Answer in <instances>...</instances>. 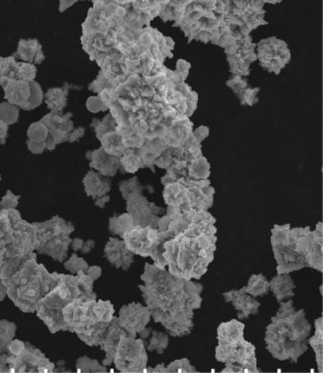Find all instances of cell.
I'll return each mask as SVG.
<instances>
[{
    "label": "cell",
    "mask_w": 323,
    "mask_h": 373,
    "mask_svg": "<svg viewBox=\"0 0 323 373\" xmlns=\"http://www.w3.org/2000/svg\"><path fill=\"white\" fill-rule=\"evenodd\" d=\"M139 285L155 323L162 324L173 338H183L195 328V310L202 306L203 285L180 279L146 263Z\"/></svg>",
    "instance_id": "6da1fadb"
},
{
    "label": "cell",
    "mask_w": 323,
    "mask_h": 373,
    "mask_svg": "<svg viewBox=\"0 0 323 373\" xmlns=\"http://www.w3.org/2000/svg\"><path fill=\"white\" fill-rule=\"evenodd\" d=\"M292 299L280 302V308L265 328V342L273 358L298 363L308 351L311 325L304 310H296Z\"/></svg>",
    "instance_id": "7a4b0ae2"
},
{
    "label": "cell",
    "mask_w": 323,
    "mask_h": 373,
    "mask_svg": "<svg viewBox=\"0 0 323 373\" xmlns=\"http://www.w3.org/2000/svg\"><path fill=\"white\" fill-rule=\"evenodd\" d=\"M167 270L188 281H200L209 270L217 250V235H180L164 244Z\"/></svg>",
    "instance_id": "3957f363"
},
{
    "label": "cell",
    "mask_w": 323,
    "mask_h": 373,
    "mask_svg": "<svg viewBox=\"0 0 323 373\" xmlns=\"http://www.w3.org/2000/svg\"><path fill=\"white\" fill-rule=\"evenodd\" d=\"M38 267L35 261H28L25 267L23 266L22 269L20 267L19 272L9 279L8 295L20 309L26 312L33 310V306L40 301L44 294L51 291L53 285V277L49 276L48 273L44 277L40 274Z\"/></svg>",
    "instance_id": "277c9868"
},
{
    "label": "cell",
    "mask_w": 323,
    "mask_h": 373,
    "mask_svg": "<svg viewBox=\"0 0 323 373\" xmlns=\"http://www.w3.org/2000/svg\"><path fill=\"white\" fill-rule=\"evenodd\" d=\"M291 225H274L271 229L270 243L274 258L277 263V274H292L293 272L307 268V261L298 255L292 248L288 240V231Z\"/></svg>",
    "instance_id": "5b68a950"
},
{
    "label": "cell",
    "mask_w": 323,
    "mask_h": 373,
    "mask_svg": "<svg viewBox=\"0 0 323 373\" xmlns=\"http://www.w3.org/2000/svg\"><path fill=\"white\" fill-rule=\"evenodd\" d=\"M113 363L121 372H143L148 366L144 339L123 336L119 342Z\"/></svg>",
    "instance_id": "8992f818"
},
{
    "label": "cell",
    "mask_w": 323,
    "mask_h": 373,
    "mask_svg": "<svg viewBox=\"0 0 323 373\" xmlns=\"http://www.w3.org/2000/svg\"><path fill=\"white\" fill-rule=\"evenodd\" d=\"M119 323L131 338H136L137 335L142 339H146L151 335L152 329L148 328L152 320L151 313L146 306L141 303L132 302L123 305L119 315Z\"/></svg>",
    "instance_id": "52a82bcc"
},
{
    "label": "cell",
    "mask_w": 323,
    "mask_h": 373,
    "mask_svg": "<svg viewBox=\"0 0 323 373\" xmlns=\"http://www.w3.org/2000/svg\"><path fill=\"white\" fill-rule=\"evenodd\" d=\"M216 359L223 364L240 365L247 369V373L261 372L257 367L256 347L245 339L232 345L218 344L216 348Z\"/></svg>",
    "instance_id": "ba28073f"
},
{
    "label": "cell",
    "mask_w": 323,
    "mask_h": 373,
    "mask_svg": "<svg viewBox=\"0 0 323 373\" xmlns=\"http://www.w3.org/2000/svg\"><path fill=\"white\" fill-rule=\"evenodd\" d=\"M258 53L261 66L273 74H280L281 69L290 62L291 53L288 44L276 38H267L258 43Z\"/></svg>",
    "instance_id": "9c48e42d"
},
{
    "label": "cell",
    "mask_w": 323,
    "mask_h": 373,
    "mask_svg": "<svg viewBox=\"0 0 323 373\" xmlns=\"http://www.w3.org/2000/svg\"><path fill=\"white\" fill-rule=\"evenodd\" d=\"M126 210L136 226L157 228L160 217L165 213L164 207L151 203L142 193L136 194L126 201Z\"/></svg>",
    "instance_id": "30bf717a"
},
{
    "label": "cell",
    "mask_w": 323,
    "mask_h": 373,
    "mask_svg": "<svg viewBox=\"0 0 323 373\" xmlns=\"http://www.w3.org/2000/svg\"><path fill=\"white\" fill-rule=\"evenodd\" d=\"M225 53L227 54L231 72L237 75H249L250 64L257 59L255 44L252 43L250 35L226 47Z\"/></svg>",
    "instance_id": "8fae6325"
},
{
    "label": "cell",
    "mask_w": 323,
    "mask_h": 373,
    "mask_svg": "<svg viewBox=\"0 0 323 373\" xmlns=\"http://www.w3.org/2000/svg\"><path fill=\"white\" fill-rule=\"evenodd\" d=\"M121 238L134 255L149 258L159 242V230L154 227L135 226Z\"/></svg>",
    "instance_id": "7c38bea8"
},
{
    "label": "cell",
    "mask_w": 323,
    "mask_h": 373,
    "mask_svg": "<svg viewBox=\"0 0 323 373\" xmlns=\"http://www.w3.org/2000/svg\"><path fill=\"white\" fill-rule=\"evenodd\" d=\"M180 183L187 188L189 206L195 210H209L213 206L216 190L211 185L209 179L206 180H192L182 178Z\"/></svg>",
    "instance_id": "4fadbf2b"
},
{
    "label": "cell",
    "mask_w": 323,
    "mask_h": 373,
    "mask_svg": "<svg viewBox=\"0 0 323 373\" xmlns=\"http://www.w3.org/2000/svg\"><path fill=\"white\" fill-rule=\"evenodd\" d=\"M225 301L232 303L234 309L237 310V317L239 320L250 317V315H257L259 312L261 303L245 292V286L240 290H231L224 292Z\"/></svg>",
    "instance_id": "5bb4252c"
},
{
    "label": "cell",
    "mask_w": 323,
    "mask_h": 373,
    "mask_svg": "<svg viewBox=\"0 0 323 373\" xmlns=\"http://www.w3.org/2000/svg\"><path fill=\"white\" fill-rule=\"evenodd\" d=\"M105 255L107 260L117 269L128 271L135 263V255L126 247L123 238H110L105 248Z\"/></svg>",
    "instance_id": "9a60e30c"
},
{
    "label": "cell",
    "mask_w": 323,
    "mask_h": 373,
    "mask_svg": "<svg viewBox=\"0 0 323 373\" xmlns=\"http://www.w3.org/2000/svg\"><path fill=\"white\" fill-rule=\"evenodd\" d=\"M18 229L12 232L11 242H9L10 247H8L7 256L10 258H18L33 250V237H35L33 230L28 228V225L24 226V224L17 222Z\"/></svg>",
    "instance_id": "2e32d148"
},
{
    "label": "cell",
    "mask_w": 323,
    "mask_h": 373,
    "mask_svg": "<svg viewBox=\"0 0 323 373\" xmlns=\"http://www.w3.org/2000/svg\"><path fill=\"white\" fill-rule=\"evenodd\" d=\"M125 335H128V333L121 328L118 317H114L101 344L103 351H105V359L103 360L105 366H110L112 364L119 342Z\"/></svg>",
    "instance_id": "e0dca14e"
},
{
    "label": "cell",
    "mask_w": 323,
    "mask_h": 373,
    "mask_svg": "<svg viewBox=\"0 0 323 373\" xmlns=\"http://www.w3.org/2000/svg\"><path fill=\"white\" fill-rule=\"evenodd\" d=\"M245 325L239 320L221 323L217 328V341L219 345H232L245 339Z\"/></svg>",
    "instance_id": "ac0fdd59"
},
{
    "label": "cell",
    "mask_w": 323,
    "mask_h": 373,
    "mask_svg": "<svg viewBox=\"0 0 323 373\" xmlns=\"http://www.w3.org/2000/svg\"><path fill=\"white\" fill-rule=\"evenodd\" d=\"M164 203L167 206L177 208L192 209L189 206L187 188L180 181H172L164 185L162 191Z\"/></svg>",
    "instance_id": "d6986e66"
},
{
    "label": "cell",
    "mask_w": 323,
    "mask_h": 373,
    "mask_svg": "<svg viewBox=\"0 0 323 373\" xmlns=\"http://www.w3.org/2000/svg\"><path fill=\"white\" fill-rule=\"evenodd\" d=\"M297 288L295 282L292 279L291 274H277L270 281V291L279 303L292 299L295 297L294 290Z\"/></svg>",
    "instance_id": "ffe728a7"
},
{
    "label": "cell",
    "mask_w": 323,
    "mask_h": 373,
    "mask_svg": "<svg viewBox=\"0 0 323 373\" xmlns=\"http://www.w3.org/2000/svg\"><path fill=\"white\" fill-rule=\"evenodd\" d=\"M312 242L310 245L307 263L309 268L322 273L323 272V226L322 222L317 224L316 229L312 230Z\"/></svg>",
    "instance_id": "44dd1931"
},
{
    "label": "cell",
    "mask_w": 323,
    "mask_h": 373,
    "mask_svg": "<svg viewBox=\"0 0 323 373\" xmlns=\"http://www.w3.org/2000/svg\"><path fill=\"white\" fill-rule=\"evenodd\" d=\"M91 167L96 168L103 176L112 177L121 167L120 157L108 154L103 149L93 153Z\"/></svg>",
    "instance_id": "7402d4cb"
},
{
    "label": "cell",
    "mask_w": 323,
    "mask_h": 373,
    "mask_svg": "<svg viewBox=\"0 0 323 373\" xmlns=\"http://www.w3.org/2000/svg\"><path fill=\"white\" fill-rule=\"evenodd\" d=\"M84 185L87 195L93 198H101L105 196V194L110 192L111 188L110 181L95 172L89 173L84 180Z\"/></svg>",
    "instance_id": "603a6c76"
},
{
    "label": "cell",
    "mask_w": 323,
    "mask_h": 373,
    "mask_svg": "<svg viewBox=\"0 0 323 373\" xmlns=\"http://www.w3.org/2000/svg\"><path fill=\"white\" fill-rule=\"evenodd\" d=\"M6 93L10 102L15 105L21 106L26 110L30 97V82H28L27 80L17 81L15 84L10 85L6 90Z\"/></svg>",
    "instance_id": "cb8c5ba5"
},
{
    "label": "cell",
    "mask_w": 323,
    "mask_h": 373,
    "mask_svg": "<svg viewBox=\"0 0 323 373\" xmlns=\"http://www.w3.org/2000/svg\"><path fill=\"white\" fill-rule=\"evenodd\" d=\"M315 331L314 335L308 338L307 343L311 347L315 354H316V361L319 372H322L323 366V318L320 317L315 320Z\"/></svg>",
    "instance_id": "d4e9b609"
},
{
    "label": "cell",
    "mask_w": 323,
    "mask_h": 373,
    "mask_svg": "<svg viewBox=\"0 0 323 373\" xmlns=\"http://www.w3.org/2000/svg\"><path fill=\"white\" fill-rule=\"evenodd\" d=\"M188 178L192 180H206L211 176V165L205 157L188 163Z\"/></svg>",
    "instance_id": "484cf974"
},
{
    "label": "cell",
    "mask_w": 323,
    "mask_h": 373,
    "mask_svg": "<svg viewBox=\"0 0 323 373\" xmlns=\"http://www.w3.org/2000/svg\"><path fill=\"white\" fill-rule=\"evenodd\" d=\"M245 292L253 297H262L270 292V281L263 274H252L245 286Z\"/></svg>",
    "instance_id": "4316f807"
},
{
    "label": "cell",
    "mask_w": 323,
    "mask_h": 373,
    "mask_svg": "<svg viewBox=\"0 0 323 373\" xmlns=\"http://www.w3.org/2000/svg\"><path fill=\"white\" fill-rule=\"evenodd\" d=\"M121 167H123L125 172L136 173L141 168H146L138 149H128L120 157Z\"/></svg>",
    "instance_id": "83f0119b"
},
{
    "label": "cell",
    "mask_w": 323,
    "mask_h": 373,
    "mask_svg": "<svg viewBox=\"0 0 323 373\" xmlns=\"http://www.w3.org/2000/svg\"><path fill=\"white\" fill-rule=\"evenodd\" d=\"M136 225L129 213L114 216L110 219V231L114 235L123 238V235L133 229Z\"/></svg>",
    "instance_id": "f1b7e54d"
},
{
    "label": "cell",
    "mask_w": 323,
    "mask_h": 373,
    "mask_svg": "<svg viewBox=\"0 0 323 373\" xmlns=\"http://www.w3.org/2000/svg\"><path fill=\"white\" fill-rule=\"evenodd\" d=\"M169 345V336L160 331H152L147 351H156L157 354H164Z\"/></svg>",
    "instance_id": "f546056e"
},
{
    "label": "cell",
    "mask_w": 323,
    "mask_h": 373,
    "mask_svg": "<svg viewBox=\"0 0 323 373\" xmlns=\"http://www.w3.org/2000/svg\"><path fill=\"white\" fill-rule=\"evenodd\" d=\"M120 191L123 198L128 201L130 197L136 195V194L142 193L143 188L139 183V179L133 177L128 181H121L120 183Z\"/></svg>",
    "instance_id": "4dcf8cb0"
},
{
    "label": "cell",
    "mask_w": 323,
    "mask_h": 373,
    "mask_svg": "<svg viewBox=\"0 0 323 373\" xmlns=\"http://www.w3.org/2000/svg\"><path fill=\"white\" fill-rule=\"evenodd\" d=\"M20 267H21L20 258H12L3 263L0 261V279L8 281L14 276L15 272L19 270Z\"/></svg>",
    "instance_id": "1f68e13d"
},
{
    "label": "cell",
    "mask_w": 323,
    "mask_h": 373,
    "mask_svg": "<svg viewBox=\"0 0 323 373\" xmlns=\"http://www.w3.org/2000/svg\"><path fill=\"white\" fill-rule=\"evenodd\" d=\"M19 111L12 103H0V121L6 124H12L17 121Z\"/></svg>",
    "instance_id": "d6a6232c"
},
{
    "label": "cell",
    "mask_w": 323,
    "mask_h": 373,
    "mask_svg": "<svg viewBox=\"0 0 323 373\" xmlns=\"http://www.w3.org/2000/svg\"><path fill=\"white\" fill-rule=\"evenodd\" d=\"M198 370L191 364L188 358L175 360L166 366V372L190 373L196 372Z\"/></svg>",
    "instance_id": "836d02e7"
},
{
    "label": "cell",
    "mask_w": 323,
    "mask_h": 373,
    "mask_svg": "<svg viewBox=\"0 0 323 373\" xmlns=\"http://www.w3.org/2000/svg\"><path fill=\"white\" fill-rule=\"evenodd\" d=\"M28 135L33 141L44 142L48 138V129L43 123H35L30 126Z\"/></svg>",
    "instance_id": "e575fe53"
},
{
    "label": "cell",
    "mask_w": 323,
    "mask_h": 373,
    "mask_svg": "<svg viewBox=\"0 0 323 373\" xmlns=\"http://www.w3.org/2000/svg\"><path fill=\"white\" fill-rule=\"evenodd\" d=\"M67 270H69L72 274L85 272L89 269L87 263L82 260V258H78L75 254L71 256V260L64 263Z\"/></svg>",
    "instance_id": "d590c367"
},
{
    "label": "cell",
    "mask_w": 323,
    "mask_h": 373,
    "mask_svg": "<svg viewBox=\"0 0 323 373\" xmlns=\"http://www.w3.org/2000/svg\"><path fill=\"white\" fill-rule=\"evenodd\" d=\"M41 100H42V92H41L40 85L35 82H30V97L26 110L37 107L40 105Z\"/></svg>",
    "instance_id": "8d00e7d4"
},
{
    "label": "cell",
    "mask_w": 323,
    "mask_h": 373,
    "mask_svg": "<svg viewBox=\"0 0 323 373\" xmlns=\"http://www.w3.org/2000/svg\"><path fill=\"white\" fill-rule=\"evenodd\" d=\"M15 324L8 322V321H0V341L6 343L11 341L15 336Z\"/></svg>",
    "instance_id": "74e56055"
},
{
    "label": "cell",
    "mask_w": 323,
    "mask_h": 373,
    "mask_svg": "<svg viewBox=\"0 0 323 373\" xmlns=\"http://www.w3.org/2000/svg\"><path fill=\"white\" fill-rule=\"evenodd\" d=\"M105 103H103V101L99 99V98L93 97L90 98V99L87 101V108H89L90 111H93V113L107 110V108L105 107Z\"/></svg>",
    "instance_id": "f35d334b"
},
{
    "label": "cell",
    "mask_w": 323,
    "mask_h": 373,
    "mask_svg": "<svg viewBox=\"0 0 323 373\" xmlns=\"http://www.w3.org/2000/svg\"><path fill=\"white\" fill-rule=\"evenodd\" d=\"M8 348H9L10 351H11L15 356L17 357L22 356L23 352H24L25 346L23 342L17 340L10 343Z\"/></svg>",
    "instance_id": "ab89813d"
},
{
    "label": "cell",
    "mask_w": 323,
    "mask_h": 373,
    "mask_svg": "<svg viewBox=\"0 0 323 373\" xmlns=\"http://www.w3.org/2000/svg\"><path fill=\"white\" fill-rule=\"evenodd\" d=\"M2 207L7 209H15L17 206V199L11 192H8L1 203Z\"/></svg>",
    "instance_id": "60d3db41"
},
{
    "label": "cell",
    "mask_w": 323,
    "mask_h": 373,
    "mask_svg": "<svg viewBox=\"0 0 323 373\" xmlns=\"http://www.w3.org/2000/svg\"><path fill=\"white\" fill-rule=\"evenodd\" d=\"M222 372L247 373V370L245 367L240 366V365L225 364V367L222 370Z\"/></svg>",
    "instance_id": "b9f144b4"
},
{
    "label": "cell",
    "mask_w": 323,
    "mask_h": 373,
    "mask_svg": "<svg viewBox=\"0 0 323 373\" xmlns=\"http://www.w3.org/2000/svg\"><path fill=\"white\" fill-rule=\"evenodd\" d=\"M209 133H210V131H209V129L207 128V126H200V128L195 129V131L193 132V136L195 137L198 141L202 142L204 139L208 137Z\"/></svg>",
    "instance_id": "7bdbcfd3"
},
{
    "label": "cell",
    "mask_w": 323,
    "mask_h": 373,
    "mask_svg": "<svg viewBox=\"0 0 323 373\" xmlns=\"http://www.w3.org/2000/svg\"><path fill=\"white\" fill-rule=\"evenodd\" d=\"M20 72H21L23 77L26 80L33 79L35 76V69L33 68V66H30V65H23L21 69H20Z\"/></svg>",
    "instance_id": "ee69618b"
},
{
    "label": "cell",
    "mask_w": 323,
    "mask_h": 373,
    "mask_svg": "<svg viewBox=\"0 0 323 373\" xmlns=\"http://www.w3.org/2000/svg\"><path fill=\"white\" fill-rule=\"evenodd\" d=\"M46 147L44 142L33 141V140L28 144V149H30V151L35 153V154L42 153Z\"/></svg>",
    "instance_id": "f6af8a7d"
},
{
    "label": "cell",
    "mask_w": 323,
    "mask_h": 373,
    "mask_svg": "<svg viewBox=\"0 0 323 373\" xmlns=\"http://www.w3.org/2000/svg\"><path fill=\"white\" fill-rule=\"evenodd\" d=\"M87 276L91 277L93 281H96L102 274V269L99 266H93L87 269Z\"/></svg>",
    "instance_id": "bcb514c9"
},
{
    "label": "cell",
    "mask_w": 323,
    "mask_h": 373,
    "mask_svg": "<svg viewBox=\"0 0 323 373\" xmlns=\"http://www.w3.org/2000/svg\"><path fill=\"white\" fill-rule=\"evenodd\" d=\"M76 1H78V0H60L61 12L64 11L67 8L71 7V5L74 4Z\"/></svg>",
    "instance_id": "7dc6e473"
},
{
    "label": "cell",
    "mask_w": 323,
    "mask_h": 373,
    "mask_svg": "<svg viewBox=\"0 0 323 373\" xmlns=\"http://www.w3.org/2000/svg\"><path fill=\"white\" fill-rule=\"evenodd\" d=\"M7 134V124L0 121V141L4 142L5 137Z\"/></svg>",
    "instance_id": "c3c4849f"
},
{
    "label": "cell",
    "mask_w": 323,
    "mask_h": 373,
    "mask_svg": "<svg viewBox=\"0 0 323 373\" xmlns=\"http://www.w3.org/2000/svg\"><path fill=\"white\" fill-rule=\"evenodd\" d=\"M95 242L94 240H89L87 243H84V245H82V253L87 254L89 253V251L91 250L93 247H94Z\"/></svg>",
    "instance_id": "681fc988"
},
{
    "label": "cell",
    "mask_w": 323,
    "mask_h": 373,
    "mask_svg": "<svg viewBox=\"0 0 323 373\" xmlns=\"http://www.w3.org/2000/svg\"><path fill=\"white\" fill-rule=\"evenodd\" d=\"M84 242H82V240H74L73 242H72V249H73L74 251L80 250V249H82V245H84Z\"/></svg>",
    "instance_id": "f907efd6"
},
{
    "label": "cell",
    "mask_w": 323,
    "mask_h": 373,
    "mask_svg": "<svg viewBox=\"0 0 323 373\" xmlns=\"http://www.w3.org/2000/svg\"><path fill=\"white\" fill-rule=\"evenodd\" d=\"M110 196H107V197H103V198H102V197H101V198H98V201H96V204L99 207H103L105 206V204L107 203V201H110Z\"/></svg>",
    "instance_id": "816d5d0a"
},
{
    "label": "cell",
    "mask_w": 323,
    "mask_h": 373,
    "mask_svg": "<svg viewBox=\"0 0 323 373\" xmlns=\"http://www.w3.org/2000/svg\"><path fill=\"white\" fill-rule=\"evenodd\" d=\"M152 372H166V367L164 364H159L155 367H152Z\"/></svg>",
    "instance_id": "f5cc1de1"
},
{
    "label": "cell",
    "mask_w": 323,
    "mask_h": 373,
    "mask_svg": "<svg viewBox=\"0 0 323 373\" xmlns=\"http://www.w3.org/2000/svg\"><path fill=\"white\" fill-rule=\"evenodd\" d=\"M7 294V288L5 287V284L0 281V300H3L5 295Z\"/></svg>",
    "instance_id": "db71d44e"
},
{
    "label": "cell",
    "mask_w": 323,
    "mask_h": 373,
    "mask_svg": "<svg viewBox=\"0 0 323 373\" xmlns=\"http://www.w3.org/2000/svg\"><path fill=\"white\" fill-rule=\"evenodd\" d=\"M263 3H270V4H278L283 0H263Z\"/></svg>",
    "instance_id": "11a10c76"
}]
</instances>
